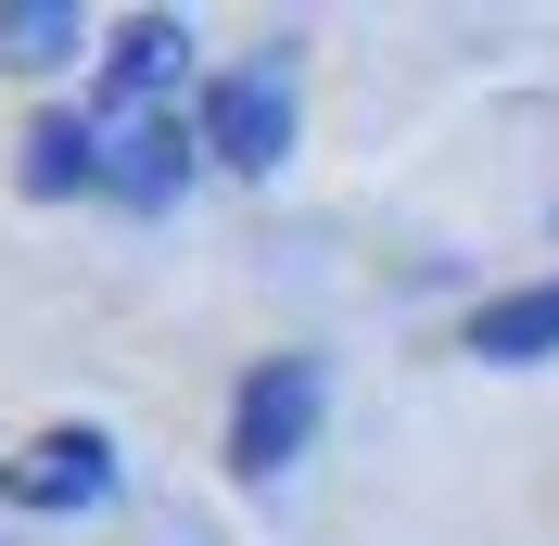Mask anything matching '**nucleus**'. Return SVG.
<instances>
[{"label":"nucleus","mask_w":559,"mask_h":546,"mask_svg":"<svg viewBox=\"0 0 559 546\" xmlns=\"http://www.w3.org/2000/svg\"><path fill=\"white\" fill-rule=\"evenodd\" d=\"M178 64H191V26H166V13L115 26L103 103H90V166L128 204H178V166L204 153V128H178Z\"/></svg>","instance_id":"1"},{"label":"nucleus","mask_w":559,"mask_h":546,"mask_svg":"<svg viewBox=\"0 0 559 546\" xmlns=\"http://www.w3.org/2000/svg\"><path fill=\"white\" fill-rule=\"evenodd\" d=\"M191 128H204V153H216V166L267 178L280 153H293V64H280V51H254V64H229V76L204 90V115H191Z\"/></svg>","instance_id":"2"},{"label":"nucleus","mask_w":559,"mask_h":546,"mask_svg":"<svg viewBox=\"0 0 559 546\" xmlns=\"http://www.w3.org/2000/svg\"><path fill=\"white\" fill-rule=\"evenodd\" d=\"M318 356H267V369L242 381V407H229V471L242 483H267V471H293L306 458V432H318Z\"/></svg>","instance_id":"3"},{"label":"nucleus","mask_w":559,"mask_h":546,"mask_svg":"<svg viewBox=\"0 0 559 546\" xmlns=\"http://www.w3.org/2000/svg\"><path fill=\"white\" fill-rule=\"evenodd\" d=\"M0 496L13 509H103L115 496V444L103 432H26L0 458Z\"/></svg>","instance_id":"4"},{"label":"nucleus","mask_w":559,"mask_h":546,"mask_svg":"<svg viewBox=\"0 0 559 546\" xmlns=\"http://www.w3.org/2000/svg\"><path fill=\"white\" fill-rule=\"evenodd\" d=\"M471 356H496V369L559 356V280H534V293H496V306L471 318Z\"/></svg>","instance_id":"5"},{"label":"nucleus","mask_w":559,"mask_h":546,"mask_svg":"<svg viewBox=\"0 0 559 546\" xmlns=\"http://www.w3.org/2000/svg\"><path fill=\"white\" fill-rule=\"evenodd\" d=\"M76 38V0H0V64H64Z\"/></svg>","instance_id":"6"},{"label":"nucleus","mask_w":559,"mask_h":546,"mask_svg":"<svg viewBox=\"0 0 559 546\" xmlns=\"http://www.w3.org/2000/svg\"><path fill=\"white\" fill-rule=\"evenodd\" d=\"M90 115H38L26 128V191H90Z\"/></svg>","instance_id":"7"}]
</instances>
